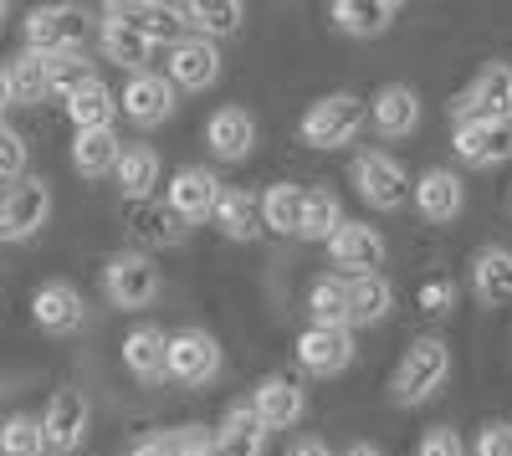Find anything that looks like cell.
<instances>
[{
	"instance_id": "obj_26",
	"label": "cell",
	"mask_w": 512,
	"mask_h": 456,
	"mask_svg": "<svg viewBox=\"0 0 512 456\" xmlns=\"http://www.w3.org/2000/svg\"><path fill=\"white\" fill-rule=\"evenodd\" d=\"M267 451V426L256 421L251 400L226 405V416L216 426V456H262Z\"/></svg>"
},
{
	"instance_id": "obj_21",
	"label": "cell",
	"mask_w": 512,
	"mask_h": 456,
	"mask_svg": "<svg viewBox=\"0 0 512 456\" xmlns=\"http://www.w3.org/2000/svg\"><path fill=\"white\" fill-rule=\"evenodd\" d=\"M205 149L221 164H241L256 149V118L246 108H216L205 118Z\"/></svg>"
},
{
	"instance_id": "obj_8",
	"label": "cell",
	"mask_w": 512,
	"mask_h": 456,
	"mask_svg": "<svg viewBox=\"0 0 512 456\" xmlns=\"http://www.w3.org/2000/svg\"><path fill=\"white\" fill-rule=\"evenodd\" d=\"M47 221H52V185L47 180L26 175L0 195V241H31Z\"/></svg>"
},
{
	"instance_id": "obj_12",
	"label": "cell",
	"mask_w": 512,
	"mask_h": 456,
	"mask_svg": "<svg viewBox=\"0 0 512 456\" xmlns=\"http://www.w3.org/2000/svg\"><path fill=\"white\" fill-rule=\"evenodd\" d=\"M221 344L205 334V328H180V334H169V380H180V385H210L221 375Z\"/></svg>"
},
{
	"instance_id": "obj_24",
	"label": "cell",
	"mask_w": 512,
	"mask_h": 456,
	"mask_svg": "<svg viewBox=\"0 0 512 456\" xmlns=\"http://www.w3.org/2000/svg\"><path fill=\"white\" fill-rule=\"evenodd\" d=\"M216 231L226 236V241H241V246H251V241H262L267 236V226H262V195H251V190H221V205H216Z\"/></svg>"
},
{
	"instance_id": "obj_15",
	"label": "cell",
	"mask_w": 512,
	"mask_h": 456,
	"mask_svg": "<svg viewBox=\"0 0 512 456\" xmlns=\"http://www.w3.org/2000/svg\"><path fill=\"white\" fill-rule=\"evenodd\" d=\"M354 334L349 328H303L297 334V364L308 369L313 380H333V375H344V369L354 364Z\"/></svg>"
},
{
	"instance_id": "obj_22",
	"label": "cell",
	"mask_w": 512,
	"mask_h": 456,
	"mask_svg": "<svg viewBox=\"0 0 512 456\" xmlns=\"http://www.w3.org/2000/svg\"><path fill=\"white\" fill-rule=\"evenodd\" d=\"M123 369L134 375L139 385H159L169 380V334L154 323H139L134 334L123 339Z\"/></svg>"
},
{
	"instance_id": "obj_46",
	"label": "cell",
	"mask_w": 512,
	"mask_h": 456,
	"mask_svg": "<svg viewBox=\"0 0 512 456\" xmlns=\"http://www.w3.org/2000/svg\"><path fill=\"white\" fill-rule=\"evenodd\" d=\"M6 108H16V103H11V77H6V67H0V113Z\"/></svg>"
},
{
	"instance_id": "obj_18",
	"label": "cell",
	"mask_w": 512,
	"mask_h": 456,
	"mask_svg": "<svg viewBox=\"0 0 512 456\" xmlns=\"http://www.w3.org/2000/svg\"><path fill=\"white\" fill-rule=\"evenodd\" d=\"M251 410H256V421H262L267 431H292L297 421L308 416V390L287 380V375H267L262 385H256L251 395Z\"/></svg>"
},
{
	"instance_id": "obj_32",
	"label": "cell",
	"mask_w": 512,
	"mask_h": 456,
	"mask_svg": "<svg viewBox=\"0 0 512 456\" xmlns=\"http://www.w3.org/2000/svg\"><path fill=\"white\" fill-rule=\"evenodd\" d=\"M113 180H118L123 200H154V185H159V154H154L149 144H123Z\"/></svg>"
},
{
	"instance_id": "obj_39",
	"label": "cell",
	"mask_w": 512,
	"mask_h": 456,
	"mask_svg": "<svg viewBox=\"0 0 512 456\" xmlns=\"http://www.w3.org/2000/svg\"><path fill=\"white\" fill-rule=\"evenodd\" d=\"M0 456H47V436H41V416H6L0 421Z\"/></svg>"
},
{
	"instance_id": "obj_43",
	"label": "cell",
	"mask_w": 512,
	"mask_h": 456,
	"mask_svg": "<svg viewBox=\"0 0 512 456\" xmlns=\"http://www.w3.org/2000/svg\"><path fill=\"white\" fill-rule=\"evenodd\" d=\"M420 308H425V313H436V318H446V313L456 308V282H451V277L420 282Z\"/></svg>"
},
{
	"instance_id": "obj_6",
	"label": "cell",
	"mask_w": 512,
	"mask_h": 456,
	"mask_svg": "<svg viewBox=\"0 0 512 456\" xmlns=\"http://www.w3.org/2000/svg\"><path fill=\"white\" fill-rule=\"evenodd\" d=\"M128 241H134V252H169V246H185L190 226L169 211L164 200H123V211H118Z\"/></svg>"
},
{
	"instance_id": "obj_30",
	"label": "cell",
	"mask_w": 512,
	"mask_h": 456,
	"mask_svg": "<svg viewBox=\"0 0 512 456\" xmlns=\"http://www.w3.org/2000/svg\"><path fill=\"white\" fill-rule=\"evenodd\" d=\"M180 21L190 26V36L221 41V36H236L241 31L246 6H241V0H190V6H180Z\"/></svg>"
},
{
	"instance_id": "obj_44",
	"label": "cell",
	"mask_w": 512,
	"mask_h": 456,
	"mask_svg": "<svg viewBox=\"0 0 512 456\" xmlns=\"http://www.w3.org/2000/svg\"><path fill=\"white\" fill-rule=\"evenodd\" d=\"M477 456H512V426H507V421L482 426V436H477Z\"/></svg>"
},
{
	"instance_id": "obj_38",
	"label": "cell",
	"mask_w": 512,
	"mask_h": 456,
	"mask_svg": "<svg viewBox=\"0 0 512 456\" xmlns=\"http://www.w3.org/2000/svg\"><path fill=\"white\" fill-rule=\"evenodd\" d=\"M308 308H313L318 328H349V287H344V277H318L313 293H308Z\"/></svg>"
},
{
	"instance_id": "obj_9",
	"label": "cell",
	"mask_w": 512,
	"mask_h": 456,
	"mask_svg": "<svg viewBox=\"0 0 512 456\" xmlns=\"http://www.w3.org/2000/svg\"><path fill=\"white\" fill-rule=\"evenodd\" d=\"M164 77L175 93H210L221 82V47L205 36H180L164 57Z\"/></svg>"
},
{
	"instance_id": "obj_17",
	"label": "cell",
	"mask_w": 512,
	"mask_h": 456,
	"mask_svg": "<svg viewBox=\"0 0 512 456\" xmlns=\"http://www.w3.org/2000/svg\"><path fill=\"white\" fill-rule=\"evenodd\" d=\"M410 200H415V211L431 226H451L466 211V185H461L456 170H436V164H431V170L410 185Z\"/></svg>"
},
{
	"instance_id": "obj_49",
	"label": "cell",
	"mask_w": 512,
	"mask_h": 456,
	"mask_svg": "<svg viewBox=\"0 0 512 456\" xmlns=\"http://www.w3.org/2000/svg\"><path fill=\"white\" fill-rule=\"evenodd\" d=\"M0 16H6V6H0Z\"/></svg>"
},
{
	"instance_id": "obj_11",
	"label": "cell",
	"mask_w": 512,
	"mask_h": 456,
	"mask_svg": "<svg viewBox=\"0 0 512 456\" xmlns=\"http://www.w3.org/2000/svg\"><path fill=\"white\" fill-rule=\"evenodd\" d=\"M221 190H226V185L216 180V170H205V164H185V170H175V180H169L164 205H169V211H175V216L195 231L200 221L216 216Z\"/></svg>"
},
{
	"instance_id": "obj_47",
	"label": "cell",
	"mask_w": 512,
	"mask_h": 456,
	"mask_svg": "<svg viewBox=\"0 0 512 456\" xmlns=\"http://www.w3.org/2000/svg\"><path fill=\"white\" fill-rule=\"evenodd\" d=\"M344 456H384V451H379V446H369V441H354Z\"/></svg>"
},
{
	"instance_id": "obj_7",
	"label": "cell",
	"mask_w": 512,
	"mask_h": 456,
	"mask_svg": "<svg viewBox=\"0 0 512 456\" xmlns=\"http://www.w3.org/2000/svg\"><path fill=\"white\" fill-rule=\"evenodd\" d=\"M103 293H108V303L123 308V313L149 308V303L159 298V267H154V257H144V252H118V257H108V267H103Z\"/></svg>"
},
{
	"instance_id": "obj_10",
	"label": "cell",
	"mask_w": 512,
	"mask_h": 456,
	"mask_svg": "<svg viewBox=\"0 0 512 456\" xmlns=\"http://www.w3.org/2000/svg\"><path fill=\"white\" fill-rule=\"evenodd\" d=\"M88 426H93V405L82 390H57L47 400V410H41V436H47V451L57 456H72L82 441H88Z\"/></svg>"
},
{
	"instance_id": "obj_35",
	"label": "cell",
	"mask_w": 512,
	"mask_h": 456,
	"mask_svg": "<svg viewBox=\"0 0 512 456\" xmlns=\"http://www.w3.org/2000/svg\"><path fill=\"white\" fill-rule=\"evenodd\" d=\"M103 57L134 77V72H149L154 41H144L139 31H128V26H118V21H103Z\"/></svg>"
},
{
	"instance_id": "obj_25",
	"label": "cell",
	"mask_w": 512,
	"mask_h": 456,
	"mask_svg": "<svg viewBox=\"0 0 512 456\" xmlns=\"http://www.w3.org/2000/svg\"><path fill=\"white\" fill-rule=\"evenodd\" d=\"M395 16H400L395 0H333V6H328V21L344 36H354V41L384 36L395 26Z\"/></svg>"
},
{
	"instance_id": "obj_37",
	"label": "cell",
	"mask_w": 512,
	"mask_h": 456,
	"mask_svg": "<svg viewBox=\"0 0 512 456\" xmlns=\"http://www.w3.org/2000/svg\"><path fill=\"white\" fill-rule=\"evenodd\" d=\"M344 221H349V216H344V200H338L333 190H308V200H303V231H297V236L328 241Z\"/></svg>"
},
{
	"instance_id": "obj_41",
	"label": "cell",
	"mask_w": 512,
	"mask_h": 456,
	"mask_svg": "<svg viewBox=\"0 0 512 456\" xmlns=\"http://www.w3.org/2000/svg\"><path fill=\"white\" fill-rule=\"evenodd\" d=\"M415 456H466V441L456 426H425L415 441Z\"/></svg>"
},
{
	"instance_id": "obj_14",
	"label": "cell",
	"mask_w": 512,
	"mask_h": 456,
	"mask_svg": "<svg viewBox=\"0 0 512 456\" xmlns=\"http://www.w3.org/2000/svg\"><path fill=\"white\" fill-rule=\"evenodd\" d=\"M175 108H180V93L169 88L164 72H134L118 93V113H128L139 129H159V123H169Z\"/></svg>"
},
{
	"instance_id": "obj_31",
	"label": "cell",
	"mask_w": 512,
	"mask_h": 456,
	"mask_svg": "<svg viewBox=\"0 0 512 456\" xmlns=\"http://www.w3.org/2000/svg\"><path fill=\"white\" fill-rule=\"evenodd\" d=\"M128 456H216V431L210 426H169V431L134 441Z\"/></svg>"
},
{
	"instance_id": "obj_4",
	"label": "cell",
	"mask_w": 512,
	"mask_h": 456,
	"mask_svg": "<svg viewBox=\"0 0 512 456\" xmlns=\"http://www.w3.org/2000/svg\"><path fill=\"white\" fill-rule=\"evenodd\" d=\"M349 180L359 185L364 205H374V211H400V205L410 200L405 164L395 154H384V149H359L354 164H349Z\"/></svg>"
},
{
	"instance_id": "obj_19",
	"label": "cell",
	"mask_w": 512,
	"mask_h": 456,
	"mask_svg": "<svg viewBox=\"0 0 512 456\" xmlns=\"http://www.w3.org/2000/svg\"><path fill=\"white\" fill-rule=\"evenodd\" d=\"M451 149H456L461 164H472V170H497V164L512 159V129L507 123H456Z\"/></svg>"
},
{
	"instance_id": "obj_13",
	"label": "cell",
	"mask_w": 512,
	"mask_h": 456,
	"mask_svg": "<svg viewBox=\"0 0 512 456\" xmlns=\"http://www.w3.org/2000/svg\"><path fill=\"white\" fill-rule=\"evenodd\" d=\"M31 318H36L41 334L67 339V334H77V328L88 323V298H82L72 282L52 277V282H41L36 293H31Z\"/></svg>"
},
{
	"instance_id": "obj_29",
	"label": "cell",
	"mask_w": 512,
	"mask_h": 456,
	"mask_svg": "<svg viewBox=\"0 0 512 456\" xmlns=\"http://www.w3.org/2000/svg\"><path fill=\"white\" fill-rule=\"evenodd\" d=\"M67 118H72V129H77V134H98V129H113V118H118V93L108 88L103 77L82 82V88L67 98Z\"/></svg>"
},
{
	"instance_id": "obj_20",
	"label": "cell",
	"mask_w": 512,
	"mask_h": 456,
	"mask_svg": "<svg viewBox=\"0 0 512 456\" xmlns=\"http://www.w3.org/2000/svg\"><path fill=\"white\" fill-rule=\"evenodd\" d=\"M323 246H328V262H333V267H354V277H359V272H379L384 257H390L384 236H379L374 226H364V221H344Z\"/></svg>"
},
{
	"instance_id": "obj_16",
	"label": "cell",
	"mask_w": 512,
	"mask_h": 456,
	"mask_svg": "<svg viewBox=\"0 0 512 456\" xmlns=\"http://www.w3.org/2000/svg\"><path fill=\"white\" fill-rule=\"evenodd\" d=\"M103 21H118L128 31H139L144 41H154V47H159V41L175 47L180 31H185L180 6H164V0H113V6L103 11Z\"/></svg>"
},
{
	"instance_id": "obj_48",
	"label": "cell",
	"mask_w": 512,
	"mask_h": 456,
	"mask_svg": "<svg viewBox=\"0 0 512 456\" xmlns=\"http://www.w3.org/2000/svg\"><path fill=\"white\" fill-rule=\"evenodd\" d=\"M11 185H16V180H6V175H0V195H6V190H11Z\"/></svg>"
},
{
	"instance_id": "obj_34",
	"label": "cell",
	"mask_w": 512,
	"mask_h": 456,
	"mask_svg": "<svg viewBox=\"0 0 512 456\" xmlns=\"http://www.w3.org/2000/svg\"><path fill=\"white\" fill-rule=\"evenodd\" d=\"M303 200H308L303 185H287V180L272 185L262 195V226L272 236H297V231H303Z\"/></svg>"
},
{
	"instance_id": "obj_28",
	"label": "cell",
	"mask_w": 512,
	"mask_h": 456,
	"mask_svg": "<svg viewBox=\"0 0 512 456\" xmlns=\"http://www.w3.org/2000/svg\"><path fill=\"white\" fill-rule=\"evenodd\" d=\"M349 287V328H374L390 318L395 308V287L384 282L379 272H359V277H344Z\"/></svg>"
},
{
	"instance_id": "obj_42",
	"label": "cell",
	"mask_w": 512,
	"mask_h": 456,
	"mask_svg": "<svg viewBox=\"0 0 512 456\" xmlns=\"http://www.w3.org/2000/svg\"><path fill=\"white\" fill-rule=\"evenodd\" d=\"M26 159H31L26 139H21L16 129H6V123H0V175H6V180H21Z\"/></svg>"
},
{
	"instance_id": "obj_27",
	"label": "cell",
	"mask_w": 512,
	"mask_h": 456,
	"mask_svg": "<svg viewBox=\"0 0 512 456\" xmlns=\"http://www.w3.org/2000/svg\"><path fill=\"white\" fill-rule=\"evenodd\" d=\"M472 293L482 308H507L512 303V252L507 246H482L472 257Z\"/></svg>"
},
{
	"instance_id": "obj_3",
	"label": "cell",
	"mask_w": 512,
	"mask_h": 456,
	"mask_svg": "<svg viewBox=\"0 0 512 456\" xmlns=\"http://www.w3.org/2000/svg\"><path fill=\"white\" fill-rule=\"evenodd\" d=\"M359 129H364V98H354V93H328V98H318V103L303 113V123H297V139H303L308 149H344V144H354Z\"/></svg>"
},
{
	"instance_id": "obj_1",
	"label": "cell",
	"mask_w": 512,
	"mask_h": 456,
	"mask_svg": "<svg viewBox=\"0 0 512 456\" xmlns=\"http://www.w3.org/2000/svg\"><path fill=\"white\" fill-rule=\"evenodd\" d=\"M451 380V344L436 339V334H420L410 339V349L400 354L395 375H390V400L400 410H415L425 400H436L441 385Z\"/></svg>"
},
{
	"instance_id": "obj_5",
	"label": "cell",
	"mask_w": 512,
	"mask_h": 456,
	"mask_svg": "<svg viewBox=\"0 0 512 456\" xmlns=\"http://www.w3.org/2000/svg\"><path fill=\"white\" fill-rule=\"evenodd\" d=\"M21 31H26V52H41V57L82 52V41H88V11H77V6H36V11H26Z\"/></svg>"
},
{
	"instance_id": "obj_2",
	"label": "cell",
	"mask_w": 512,
	"mask_h": 456,
	"mask_svg": "<svg viewBox=\"0 0 512 456\" xmlns=\"http://www.w3.org/2000/svg\"><path fill=\"white\" fill-rule=\"evenodd\" d=\"M451 118L456 123H507L512 129V67L507 62L477 67V77L456 93Z\"/></svg>"
},
{
	"instance_id": "obj_23",
	"label": "cell",
	"mask_w": 512,
	"mask_h": 456,
	"mask_svg": "<svg viewBox=\"0 0 512 456\" xmlns=\"http://www.w3.org/2000/svg\"><path fill=\"white\" fill-rule=\"evenodd\" d=\"M369 118L384 139H405L420 129V93L405 88V82H384V88L369 98Z\"/></svg>"
},
{
	"instance_id": "obj_33",
	"label": "cell",
	"mask_w": 512,
	"mask_h": 456,
	"mask_svg": "<svg viewBox=\"0 0 512 456\" xmlns=\"http://www.w3.org/2000/svg\"><path fill=\"white\" fill-rule=\"evenodd\" d=\"M118 154H123V144H118L113 129L77 134V139H72V170H77L82 180H108V175L118 170Z\"/></svg>"
},
{
	"instance_id": "obj_45",
	"label": "cell",
	"mask_w": 512,
	"mask_h": 456,
	"mask_svg": "<svg viewBox=\"0 0 512 456\" xmlns=\"http://www.w3.org/2000/svg\"><path fill=\"white\" fill-rule=\"evenodd\" d=\"M287 456H333V446L318 441V436H297V441L287 446Z\"/></svg>"
},
{
	"instance_id": "obj_36",
	"label": "cell",
	"mask_w": 512,
	"mask_h": 456,
	"mask_svg": "<svg viewBox=\"0 0 512 456\" xmlns=\"http://www.w3.org/2000/svg\"><path fill=\"white\" fill-rule=\"evenodd\" d=\"M6 77H11V103H21V108L52 98V77H47V57H41V52H21L6 67Z\"/></svg>"
},
{
	"instance_id": "obj_40",
	"label": "cell",
	"mask_w": 512,
	"mask_h": 456,
	"mask_svg": "<svg viewBox=\"0 0 512 456\" xmlns=\"http://www.w3.org/2000/svg\"><path fill=\"white\" fill-rule=\"evenodd\" d=\"M47 77H52V93L67 103L82 82H93L98 72H93V62L82 57V52H57V57H47Z\"/></svg>"
}]
</instances>
